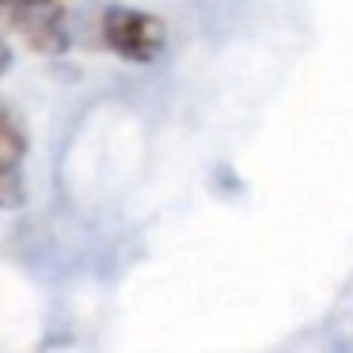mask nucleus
Listing matches in <instances>:
<instances>
[{"mask_svg":"<svg viewBox=\"0 0 353 353\" xmlns=\"http://www.w3.org/2000/svg\"><path fill=\"white\" fill-rule=\"evenodd\" d=\"M16 34L34 54H65L69 50V23L61 0H0V39Z\"/></svg>","mask_w":353,"mask_h":353,"instance_id":"obj_1","label":"nucleus"},{"mask_svg":"<svg viewBox=\"0 0 353 353\" xmlns=\"http://www.w3.org/2000/svg\"><path fill=\"white\" fill-rule=\"evenodd\" d=\"M99 34H103V46L130 65H152L168 50L163 19L141 8H125V4H114V8L103 12Z\"/></svg>","mask_w":353,"mask_h":353,"instance_id":"obj_2","label":"nucleus"},{"mask_svg":"<svg viewBox=\"0 0 353 353\" xmlns=\"http://www.w3.org/2000/svg\"><path fill=\"white\" fill-rule=\"evenodd\" d=\"M23 156H27V133H23V125H19V118L0 103V160L19 168Z\"/></svg>","mask_w":353,"mask_h":353,"instance_id":"obj_3","label":"nucleus"},{"mask_svg":"<svg viewBox=\"0 0 353 353\" xmlns=\"http://www.w3.org/2000/svg\"><path fill=\"white\" fill-rule=\"evenodd\" d=\"M23 198L27 190H23V179H19V168L0 160V209H19Z\"/></svg>","mask_w":353,"mask_h":353,"instance_id":"obj_4","label":"nucleus"},{"mask_svg":"<svg viewBox=\"0 0 353 353\" xmlns=\"http://www.w3.org/2000/svg\"><path fill=\"white\" fill-rule=\"evenodd\" d=\"M8 61H12V54H8V42L0 39V72L8 69Z\"/></svg>","mask_w":353,"mask_h":353,"instance_id":"obj_5","label":"nucleus"}]
</instances>
